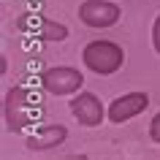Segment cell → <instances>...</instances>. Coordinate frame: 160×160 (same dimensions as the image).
I'll use <instances>...</instances> for the list:
<instances>
[{"label":"cell","instance_id":"cell-1","mask_svg":"<svg viewBox=\"0 0 160 160\" xmlns=\"http://www.w3.org/2000/svg\"><path fill=\"white\" fill-rule=\"evenodd\" d=\"M82 60L84 65L98 76H109V73H117L122 62H125V52L122 46L114 41H92L87 43L84 52H82Z\"/></svg>","mask_w":160,"mask_h":160},{"label":"cell","instance_id":"cell-2","mask_svg":"<svg viewBox=\"0 0 160 160\" xmlns=\"http://www.w3.org/2000/svg\"><path fill=\"white\" fill-rule=\"evenodd\" d=\"M41 84L49 95H73L82 90L84 84V76L79 73L76 68H68V65H57V68H49L41 73Z\"/></svg>","mask_w":160,"mask_h":160},{"label":"cell","instance_id":"cell-3","mask_svg":"<svg viewBox=\"0 0 160 160\" xmlns=\"http://www.w3.org/2000/svg\"><path fill=\"white\" fill-rule=\"evenodd\" d=\"M33 109H30V95L25 87H11L6 92V122L11 130H25L33 122Z\"/></svg>","mask_w":160,"mask_h":160},{"label":"cell","instance_id":"cell-4","mask_svg":"<svg viewBox=\"0 0 160 160\" xmlns=\"http://www.w3.org/2000/svg\"><path fill=\"white\" fill-rule=\"evenodd\" d=\"M79 19L87 27H111L119 22V8L109 0H84L79 6Z\"/></svg>","mask_w":160,"mask_h":160},{"label":"cell","instance_id":"cell-5","mask_svg":"<svg viewBox=\"0 0 160 160\" xmlns=\"http://www.w3.org/2000/svg\"><path fill=\"white\" fill-rule=\"evenodd\" d=\"M71 111H73V117L87 128H95L101 125L103 117H106V111H103V103L101 98L95 92H79L71 98Z\"/></svg>","mask_w":160,"mask_h":160},{"label":"cell","instance_id":"cell-6","mask_svg":"<svg viewBox=\"0 0 160 160\" xmlns=\"http://www.w3.org/2000/svg\"><path fill=\"white\" fill-rule=\"evenodd\" d=\"M147 106H149V95L147 92H128V95L117 98V101L109 106V119L114 125H122L128 119L138 117Z\"/></svg>","mask_w":160,"mask_h":160},{"label":"cell","instance_id":"cell-7","mask_svg":"<svg viewBox=\"0 0 160 160\" xmlns=\"http://www.w3.org/2000/svg\"><path fill=\"white\" fill-rule=\"evenodd\" d=\"M65 138H68V128L65 125H43L27 138V149H35V152L52 149V147H60Z\"/></svg>","mask_w":160,"mask_h":160},{"label":"cell","instance_id":"cell-8","mask_svg":"<svg viewBox=\"0 0 160 160\" xmlns=\"http://www.w3.org/2000/svg\"><path fill=\"white\" fill-rule=\"evenodd\" d=\"M38 27L41 30H35V35L38 38H43V41H62L68 35V27L60 25V22H49V19L38 17Z\"/></svg>","mask_w":160,"mask_h":160},{"label":"cell","instance_id":"cell-9","mask_svg":"<svg viewBox=\"0 0 160 160\" xmlns=\"http://www.w3.org/2000/svg\"><path fill=\"white\" fill-rule=\"evenodd\" d=\"M149 138L160 144V111L155 114V117H152V125H149Z\"/></svg>","mask_w":160,"mask_h":160},{"label":"cell","instance_id":"cell-10","mask_svg":"<svg viewBox=\"0 0 160 160\" xmlns=\"http://www.w3.org/2000/svg\"><path fill=\"white\" fill-rule=\"evenodd\" d=\"M152 43H155V52L160 54V14L155 19V27H152Z\"/></svg>","mask_w":160,"mask_h":160}]
</instances>
